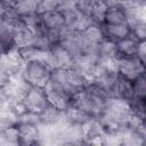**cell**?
<instances>
[{
	"label": "cell",
	"instance_id": "6da1fadb",
	"mask_svg": "<svg viewBox=\"0 0 146 146\" xmlns=\"http://www.w3.org/2000/svg\"><path fill=\"white\" fill-rule=\"evenodd\" d=\"M21 72L30 86L44 88L49 82L51 68L40 60H30L25 62Z\"/></svg>",
	"mask_w": 146,
	"mask_h": 146
},
{
	"label": "cell",
	"instance_id": "7a4b0ae2",
	"mask_svg": "<svg viewBox=\"0 0 146 146\" xmlns=\"http://www.w3.org/2000/svg\"><path fill=\"white\" fill-rule=\"evenodd\" d=\"M106 100L107 99H102L90 95L84 89L72 96V105L90 116H100L104 113Z\"/></svg>",
	"mask_w": 146,
	"mask_h": 146
},
{
	"label": "cell",
	"instance_id": "3957f363",
	"mask_svg": "<svg viewBox=\"0 0 146 146\" xmlns=\"http://www.w3.org/2000/svg\"><path fill=\"white\" fill-rule=\"evenodd\" d=\"M117 74L131 82L145 75V63L138 57H121L117 59Z\"/></svg>",
	"mask_w": 146,
	"mask_h": 146
},
{
	"label": "cell",
	"instance_id": "277c9868",
	"mask_svg": "<svg viewBox=\"0 0 146 146\" xmlns=\"http://www.w3.org/2000/svg\"><path fill=\"white\" fill-rule=\"evenodd\" d=\"M43 89L49 105L56 107L62 112L66 111L68 107L72 106V94L68 90L55 86L50 82H48Z\"/></svg>",
	"mask_w": 146,
	"mask_h": 146
},
{
	"label": "cell",
	"instance_id": "5b68a950",
	"mask_svg": "<svg viewBox=\"0 0 146 146\" xmlns=\"http://www.w3.org/2000/svg\"><path fill=\"white\" fill-rule=\"evenodd\" d=\"M22 102L26 111L36 113V114H39L48 105L44 89L39 87H32V86L26 90Z\"/></svg>",
	"mask_w": 146,
	"mask_h": 146
},
{
	"label": "cell",
	"instance_id": "8992f818",
	"mask_svg": "<svg viewBox=\"0 0 146 146\" xmlns=\"http://www.w3.org/2000/svg\"><path fill=\"white\" fill-rule=\"evenodd\" d=\"M72 64H73V57L60 43H55L48 49L47 65L50 68H56V67L70 68L72 67Z\"/></svg>",
	"mask_w": 146,
	"mask_h": 146
},
{
	"label": "cell",
	"instance_id": "52a82bcc",
	"mask_svg": "<svg viewBox=\"0 0 146 146\" xmlns=\"http://www.w3.org/2000/svg\"><path fill=\"white\" fill-rule=\"evenodd\" d=\"M66 82L71 92L74 95L75 92L86 89V87L89 84L90 81L83 73H81L74 67H70L66 68Z\"/></svg>",
	"mask_w": 146,
	"mask_h": 146
},
{
	"label": "cell",
	"instance_id": "ba28073f",
	"mask_svg": "<svg viewBox=\"0 0 146 146\" xmlns=\"http://www.w3.org/2000/svg\"><path fill=\"white\" fill-rule=\"evenodd\" d=\"M39 125L36 123L21 122L17 123L21 136V145H38L39 143Z\"/></svg>",
	"mask_w": 146,
	"mask_h": 146
},
{
	"label": "cell",
	"instance_id": "9c48e42d",
	"mask_svg": "<svg viewBox=\"0 0 146 146\" xmlns=\"http://www.w3.org/2000/svg\"><path fill=\"white\" fill-rule=\"evenodd\" d=\"M108 97H117L130 100L132 98V82L117 74Z\"/></svg>",
	"mask_w": 146,
	"mask_h": 146
},
{
	"label": "cell",
	"instance_id": "30bf717a",
	"mask_svg": "<svg viewBox=\"0 0 146 146\" xmlns=\"http://www.w3.org/2000/svg\"><path fill=\"white\" fill-rule=\"evenodd\" d=\"M97 56L99 60L102 62H111V60H117L119 54H117V48H116V42L105 38L97 48Z\"/></svg>",
	"mask_w": 146,
	"mask_h": 146
},
{
	"label": "cell",
	"instance_id": "8fae6325",
	"mask_svg": "<svg viewBox=\"0 0 146 146\" xmlns=\"http://www.w3.org/2000/svg\"><path fill=\"white\" fill-rule=\"evenodd\" d=\"M40 22L44 29H62L64 26V16L59 9L39 13Z\"/></svg>",
	"mask_w": 146,
	"mask_h": 146
},
{
	"label": "cell",
	"instance_id": "7c38bea8",
	"mask_svg": "<svg viewBox=\"0 0 146 146\" xmlns=\"http://www.w3.org/2000/svg\"><path fill=\"white\" fill-rule=\"evenodd\" d=\"M116 42V48H117V54L119 57H133L137 54V48L139 41L133 38L131 34L128 36H124Z\"/></svg>",
	"mask_w": 146,
	"mask_h": 146
},
{
	"label": "cell",
	"instance_id": "4fadbf2b",
	"mask_svg": "<svg viewBox=\"0 0 146 146\" xmlns=\"http://www.w3.org/2000/svg\"><path fill=\"white\" fill-rule=\"evenodd\" d=\"M64 120V112L57 110L51 105H47L40 113H39V121L40 124L44 125H52L57 124Z\"/></svg>",
	"mask_w": 146,
	"mask_h": 146
},
{
	"label": "cell",
	"instance_id": "5bb4252c",
	"mask_svg": "<svg viewBox=\"0 0 146 146\" xmlns=\"http://www.w3.org/2000/svg\"><path fill=\"white\" fill-rule=\"evenodd\" d=\"M86 141L92 137L102 136L104 133V127L99 116H90L82 123Z\"/></svg>",
	"mask_w": 146,
	"mask_h": 146
},
{
	"label": "cell",
	"instance_id": "9a60e30c",
	"mask_svg": "<svg viewBox=\"0 0 146 146\" xmlns=\"http://www.w3.org/2000/svg\"><path fill=\"white\" fill-rule=\"evenodd\" d=\"M105 38L117 41L124 36L130 35L129 24H104L103 25Z\"/></svg>",
	"mask_w": 146,
	"mask_h": 146
},
{
	"label": "cell",
	"instance_id": "2e32d148",
	"mask_svg": "<svg viewBox=\"0 0 146 146\" xmlns=\"http://www.w3.org/2000/svg\"><path fill=\"white\" fill-rule=\"evenodd\" d=\"M105 24H128V14L123 6H108Z\"/></svg>",
	"mask_w": 146,
	"mask_h": 146
},
{
	"label": "cell",
	"instance_id": "e0dca14e",
	"mask_svg": "<svg viewBox=\"0 0 146 146\" xmlns=\"http://www.w3.org/2000/svg\"><path fill=\"white\" fill-rule=\"evenodd\" d=\"M18 145H21V136L17 124L0 130V146H18Z\"/></svg>",
	"mask_w": 146,
	"mask_h": 146
},
{
	"label": "cell",
	"instance_id": "ac0fdd59",
	"mask_svg": "<svg viewBox=\"0 0 146 146\" xmlns=\"http://www.w3.org/2000/svg\"><path fill=\"white\" fill-rule=\"evenodd\" d=\"M107 9H108V5L104 0H95L92 2V6L89 10V16L94 22V24H97V25L105 24Z\"/></svg>",
	"mask_w": 146,
	"mask_h": 146
},
{
	"label": "cell",
	"instance_id": "d6986e66",
	"mask_svg": "<svg viewBox=\"0 0 146 146\" xmlns=\"http://www.w3.org/2000/svg\"><path fill=\"white\" fill-rule=\"evenodd\" d=\"M84 38L92 44L98 47V44L105 39V34H104V30H103V25H97V24H92L90 25L86 31L81 32Z\"/></svg>",
	"mask_w": 146,
	"mask_h": 146
},
{
	"label": "cell",
	"instance_id": "ffe728a7",
	"mask_svg": "<svg viewBox=\"0 0 146 146\" xmlns=\"http://www.w3.org/2000/svg\"><path fill=\"white\" fill-rule=\"evenodd\" d=\"M40 3L41 0H19L14 9L18 16H24L32 13H39Z\"/></svg>",
	"mask_w": 146,
	"mask_h": 146
},
{
	"label": "cell",
	"instance_id": "44dd1931",
	"mask_svg": "<svg viewBox=\"0 0 146 146\" xmlns=\"http://www.w3.org/2000/svg\"><path fill=\"white\" fill-rule=\"evenodd\" d=\"M130 34L136 38L138 41L146 40V22L143 21H133L129 24Z\"/></svg>",
	"mask_w": 146,
	"mask_h": 146
},
{
	"label": "cell",
	"instance_id": "7402d4cb",
	"mask_svg": "<svg viewBox=\"0 0 146 146\" xmlns=\"http://www.w3.org/2000/svg\"><path fill=\"white\" fill-rule=\"evenodd\" d=\"M22 23L32 32L36 31L40 26H41V22H40V14L39 13H32V14H27L24 16H19Z\"/></svg>",
	"mask_w": 146,
	"mask_h": 146
},
{
	"label": "cell",
	"instance_id": "603a6c76",
	"mask_svg": "<svg viewBox=\"0 0 146 146\" xmlns=\"http://www.w3.org/2000/svg\"><path fill=\"white\" fill-rule=\"evenodd\" d=\"M146 96V78L145 75L139 76L132 82V98H143Z\"/></svg>",
	"mask_w": 146,
	"mask_h": 146
},
{
	"label": "cell",
	"instance_id": "cb8c5ba5",
	"mask_svg": "<svg viewBox=\"0 0 146 146\" xmlns=\"http://www.w3.org/2000/svg\"><path fill=\"white\" fill-rule=\"evenodd\" d=\"M92 2L94 0H74V6L79 11L89 15V10L92 6Z\"/></svg>",
	"mask_w": 146,
	"mask_h": 146
},
{
	"label": "cell",
	"instance_id": "d4e9b609",
	"mask_svg": "<svg viewBox=\"0 0 146 146\" xmlns=\"http://www.w3.org/2000/svg\"><path fill=\"white\" fill-rule=\"evenodd\" d=\"M9 79H10V74L9 72L3 67V65L0 63V88L5 87L8 82H9Z\"/></svg>",
	"mask_w": 146,
	"mask_h": 146
},
{
	"label": "cell",
	"instance_id": "484cf974",
	"mask_svg": "<svg viewBox=\"0 0 146 146\" xmlns=\"http://www.w3.org/2000/svg\"><path fill=\"white\" fill-rule=\"evenodd\" d=\"M136 57H138L141 62H146V41H139Z\"/></svg>",
	"mask_w": 146,
	"mask_h": 146
},
{
	"label": "cell",
	"instance_id": "4316f807",
	"mask_svg": "<svg viewBox=\"0 0 146 146\" xmlns=\"http://www.w3.org/2000/svg\"><path fill=\"white\" fill-rule=\"evenodd\" d=\"M108 6H115V5H121V6H123L125 2H127V0H104Z\"/></svg>",
	"mask_w": 146,
	"mask_h": 146
},
{
	"label": "cell",
	"instance_id": "83f0119b",
	"mask_svg": "<svg viewBox=\"0 0 146 146\" xmlns=\"http://www.w3.org/2000/svg\"><path fill=\"white\" fill-rule=\"evenodd\" d=\"M18 1H19V0H1V2H2L6 7H9V8H14V7L17 5Z\"/></svg>",
	"mask_w": 146,
	"mask_h": 146
},
{
	"label": "cell",
	"instance_id": "f1b7e54d",
	"mask_svg": "<svg viewBox=\"0 0 146 146\" xmlns=\"http://www.w3.org/2000/svg\"><path fill=\"white\" fill-rule=\"evenodd\" d=\"M94 1H95V0H94Z\"/></svg>",
	"mask_w": 146,
	"mask_h": 146
}]
</instances>
